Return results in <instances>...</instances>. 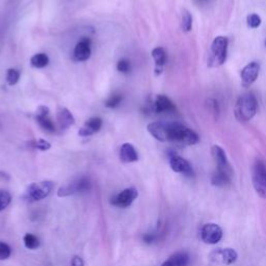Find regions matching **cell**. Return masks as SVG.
Here are the masks:
<instances>
[{
	"label": "cell",
	"instance_id": "obj_23",
	"mask_svg": "<svg viewBox=\"0 0 266 266\" xmlns=\"http://www.w3.org/2000/svg\"><path fill=\"white\" fill-rule=\"evenodd\" d=\"M37 121L38 123L40 124V126L46 130V131H49V132H53L56 131V126H54L53 122L51 121V119L49 118V115H46V116H37Z\"/></svg>",
	"mask_w": 266,
	"mask_h": 266
},
{
	"label": "cell",
	"instance_id": "obj_30",
	"mask_svg": "<svg viewBox=\"0 0 266 266\" xmlns=\"http://www.w3.org/2000/svg\"><path fill=\"white\" fill-rule=\"evenodd\" d=\"M33 147L35 149H38V150L47 151L51 148V144L49 142H47V140H45V139H38V140H35V142L33 143Z\"/></svg>",
	"mask_w": 266,
	"mask_h": 266
},
{
	"label": "cell",
	"instance_id": "obj_1",
	"mask_svg": "<svg viewBox=\"0 0 266 266\" xmlns=\"http://www.w3.org/2000/svg\"><path fill=\"white\" fill-rule=\"evenodd\" d=\"M148 131L154 138L163 143L192 146L200 140L199 135L192 129L180 123L153 122L148 125Z\"/></svg>",
	"mask_w": 266,
	"mask_h": 266
},
{
	"label": "cell",
	"instance_id": "obj_25",
	"mask_svg": "<svg viewBox=\"0 0 266 266\" xmlns=\"http://www.w3.org/2000/svg\"><path fill=\"white\" fill-rule=\"evenodd\" d=\"M11 202H12L11 193L6 190H0V211L4 210L11 204Z\"/></svg>",
	"mask_w": 266,
	"mask_h": 266
},
{
	"label": "cell",
	"instance_id": "obj_35",
	"mask_svg": "<svg viewBox=\"0 0 266 266\" xmlns=\"http://www.w3.org/2000/svg\"><path fill=\"white\" fill-rule=\"evenodd\" d=\"M195 1H197L199 4H205L209 1V0H195Z\"/></svg>",
	"mask_w": 266,
	"mask_h": 266
},
{
	"label": "cell",
	"instance_id": "obj_26",
	"mask_svg": "<svg viewBox=\"0 0 266 266\" xmlns=\"http://www.w3.org/2000/svg\"><path fill=\"white\" fill-rule=\"evenodd\" d=\"M20 73L16 69H10L6 74V81L10 85H15L19 81Z\"/></svg>",
	"mask_w": 266,
	"mask_h": 266
},
{
	"label": "cell",
	"instance_id": "obj_33",
	"mask_svg": "<svg viewBox=\"0 0 266 266\" xmlns=\"http://www.w3.org/2000/svg\"><path fill=\"white\" fill-rule=\"evenodd\" d=\"M71 266H84V262L80 257L75 256L71 260Z\"/></svg>",
	"mask_w": 266,
	"mask_h": 266
},
{
	"label": "cell",
	"instance_id": "obj_24",
	"mask_svg": "<svg viewBox=\"0 0 266 266\" xmlns=\"http://www.w3.org/2000/svg\"><path fill=\"white\" fill-rule=\"evenodd\" d=\"M192 28V16L190 13L184 10L182 13V29L185 31V33H189Z\"/></svg>",
	"mask_w": 266,
	"mask_h": 266
},
{
	"label": "cell",
	"instance_id": "obj_9",
	"mask_svg": "<svg viewBox=\"0 0 266 266\" xmlns=\"http://www.w3.org/2000/svg\"><path fill=\"white\" fill-rule=\"evenodd\" d=\"M210 259L218 264L231 265L237 260V253L233 248H217L211 253Z\"/></svg>",
	"mask_w": 266,
	"mask_h": 266
},
{
	"label": "cell",
	"instance_id": "obj_12",
	"mask_svg": "<svg viewBox=\"0 0 266 266\" xmlns=\"http://www.w3.org/2000/svg\"><path fill=\"white\" fill-rule=\"evenodd\" d=\"M170 166L174 171L180 174H184L185 176H192L193 171L190 162L182 158L181 156L173 154L170 157Z\"/></svg>",
	"mask_w": 266,
	"mask_h": 266
},
{
	"label": "cell",
	"instance_id": "obj_11",
	"mask_svg": "<svg viewBox=\"0 0 266 266\" xmlns=\"http://www.w3.org/2000/svg\"><path fill=\"white\" fill-rule=\"evenodd\" d=\"M260 65L256 61L249 62L244 69L241 70V83L245 88H248L257 80L259 76Z\"/></svg>",
	"mask_w": 266,
	"mask_h": 266
},
{
	"label": "cell",
	"instance_id": "obj_20",
	"mask_svg": "<svg viewBox=\"0 0 266 266\" xmlns=\"http://www.w3.org/2000/svg\"><path fill=\"white\" fill-rule=\"evenodd\" d=\"M231 182V176L228 174L222 173V171H216V173L211 178V183L215 186L224 187Z\"/></svg>",
	"mask_w": 266,
	"mask_h": 266
},
{
	"label": "cell",
	"instance_id": "obj_18",
	"mask_svg": "<svg viewBox=\"0 0 266 266\" xmlns=\"http://www.w3.org/2000/svg\"><path fill=\"white\" fill-rule=\"evenodd\" d=\"M190 262V256L186 252H177L171 255L161 266H187Z\"/></svg>",
	"mask_w": 266,
	"mask_h": 266
},
{
	"label": "cell",
	"instance_id": "obj_8",
	"mask_svg": "<svg viewBox=\"0 0 266 266\" xmlns=\"http://www.w3.org/2000/svg\"><path fill=\"white\" fill-rule=\"evenodd\" d=\"M223 237V230L216 224H207L201 230L202 240L208 245H215Z\"/></svg>",
	"mask_w": 266,
	"mask_h": 266
},
{
	"label": "cell",
	"instance_id": "obj_4",
	"mask_svg": "<svg viewBox=\"0 0 266 266\" xmlns=\"http://www.w3.org/2000/svg\"><path fill=\"white\" fill-rule=\"evenodd\" d=\"M54 189V182L46 180V181H41L30 184L23 195V198L29 202H37L44 200L48 197L51 191Z\"/></svg>",
	"mask_w": 266,
	"mask_h": 266
},
{
	"label": "cell",
	"instance_id": "obj_7",
	"mask_svg": "<svg viewBox=\"0 0 266 266\" xmlns=\"http://www.w3.org/2000/svg\"><path fill=\"white\" fill-rule=\"evenodd\" d=\"M138 197V191L134 187H129L119 192L112 199V204L119 208L129 207L134 200Z\"/></svg>",
	"mask_w": 266,
	"mask_h": 266
},
{
	"label": "cell",
	"instance_id": "obj_22",
	"mask_svg": "<svg viewBox=\"0 0 266 266\" xmlns=\"http://www.w3.org/2000/svg\"><path fill=\"white\" fill-rule=\"evenodd\" d=\"M23 241H24L25 247L28 249H36L40 247V240H38V238L36 235H34V234L30 233L25 234Z\"/></svg>",
	"mask_w": 266,
	"mask_h": 266
},
{
	"label": "cell",
	"instance_id": "obj_14",
	"mask_svg": "<svg viewBox=\"0 0 266 266\" xmlns=\"http://www.w3.org/2000/svg\"><path fill=\"white\" fill-rule=\"evenodd\" d=\"M57 123L60 130H67L75 124V119L68 108L59 107L57 111Z\"/></svg>",
	"mask_w": 266,
	"mask_h": 266
},
{
	"label": "cell",
	"instance_id": "obj_19",
	"mask_svg": "<svg viewBox=\"0 0 266 266\" xmlns=\"http://www.w3.org/2000/svg\"><path fill=\"white\" fill-rule=\"evenodd\" d=\"M152 57L154 58L155 65H156V74L159 75L162 72V69L164 64H166L167 61V54L166 51H164L163 48L161 47H157V48L153 49L152 51Z\"/></svg>",
	"mask_w": 266,
	"mask_h": 266
},
{
	"label": "cell",
	"instance_id": "obj_2",
	"mask_svg": "<svg viewBox=\"0 0 266 266\" xmlns=\"http://www.w3.org/2000/svg\"><path fill=\"white\" fill-rule=\"evenodd\" d=\"M257 99L251 93L245 94L238 98L237 102L234 108L235 118L239 122H248L251 121L257 113Z\"/></svg>",
	"mask_w": 266,
	"mask_h": 266
},
{
	"label": "cell",
	"instance_id": "obj_29",
	"mask_svg": "<svg viewBox=\"0 0 266 266\" xmlns=\"http://www.w3.org/2000/svg\"><path fill=\"white\" fill-rule=\"evenodd\" d=\"M122 101V96L120 94H114V95L109 97V99L106 101V107L108 108H114L116 106H119Z\"/></svg>",
	"mask_w": 266,
	"mask_h": 266
},
{
	"label": "cell",
	"instance_id": "obj_36",
	"mask_svg": "<svg viewBox=\"0 0 266 266\" xmlns=\"http://www.w3.org/2000/svg\"><path fill=\"white\" fill-rule=\"evenodd\" d=\"M265 46H266V41H265Z\"/></svg>",
	"mask_w": 266,
	"mask_h": 266
},
{
	"label": "cell",
	"instance_id": "obj_16",
	"mask_svg": "<svg viewBox=\"0 0 266 266\" xmlns=\"http://www.w3.org/2000/svg\"><path fill=\"white\" fill-rule=\"evenodd\" d=\"M102 127V120L100 118H91L85 122L84 126L79 130L78 134L80 136H91L94 133L98 132Z\"/></svg>",
	"mask_w": 266,
	"mask_h": 266
},
{
	"label": "cell",
	"instance_id": "obj_6",
	"mask_svg": "<svg viewBox=\"0 0 266 266\" xmlns=\"http://www.w3.org/2000/svg\"><path fill=\"white\" fill-rule=\"evenodd\" d=\"M90 187H91L90 180L85 177H80L60 186L57 191V195L60 198L70 197V195H73L76 193L88 191L90 190Z\"/></svg>",
	"mask_w": 266,
	"mask_h": 266
},
{
	"label": "cell",
	"instance_id": "obj_32",
	"mask_svg": "<svg viewBox=\"0 0 266 266\" xmlns=\"http://www.w3.org/2000/svg\"><path fill=\"white\" fill-rule=\"evenodd\" d=\"M49 115V108L46 106H40L37 111V116H46Z\"/></svg>",
	"mask_w": 266,
	"mask_h": 266
},
{
	"label": "cell",
	"instance_id": "obj_28",
	"mask_svg": "<svg viewBox=\"0 0 266 266\" xmlns=\"http://www.w3.org/2000/svg\"><path fill=\"white\" fill-rule=\"evenodd\" d=\"M12 254L11 247L5 242H0V260L9 259Z\"/></svg>",
	"mask_w": 266,
	"mask_h": 266
},
{
	"label": "cell",
	"instance_id": "obj_31",
	"mask_svg": "<svg viewBox=\"0 0 266 266\" xmlns=\"http://www.w3.org/2000/svg\"><path fill=\"white\" fill-rule=\"evenodd\" d=\"M116 68H118V71L121 73H128L130 70V62L126 59H121L118 65H116Z\"/></svg>",
	"mask_w": 266,
	"mask_h": 266
},
{
	"label": "cell",
	"instance_id": "obj_21",
	"mask_svg": "<svg viewBox=\"0 0 266 266\" xmlns=\"http://www.w3.org/2000/svg\"><path fill=\"white\" fill-rule=\"evenodd\" d=\"M30 62H31V66L35 68H38V69L45 68L49 64V57H47L45 53H38L31 57Z\"/></svg>",
	"mask_w": 266,
	"mask_h": 266
},
{
	"label": "cell",
	"instance_id": "obj_27",
	"mask_svg": "<svg viewBox=\"0 0 266 266\" xmlns=\"http://www.w3.org/2000/svg\"><path fill=\"white\" fill-rule=\"evenodd\" d=\"M261 18L257 14H252L247 16V26L249 28H258L261 25Z\"/></svg>",
	"mask_w": 266,
	"mask_h": 266
},
{
	"label": "cell",
	"instance_id": "obj_3",
	"mask_svg": "<svg viewBox=\"0 0 266 266\" xmlns=\"http://www.w3.org/2000/svg\"><path fill=\"white\" fill-rule=\"evenodd\" d=\"M228 38L223 36L216 37L211 45L210 56L208 58V66L210 68H217L225 64L228 53Z\"/></svg>",
	"mask_w": 266,
	"mask_h": 266
},
{
	"label": "cell",
	"instance_id": "obj_5",
	"mask_svg": "<svg viewBox=\"0 0 266 266\" xmlns=\"http://www.w3.org/2000/svg\"><path fill=\"white\" fill-rule=\"evenodd\" d=\"M253 184L257 193L266 199V163L259 158L253 167Z\"/></svg>",
	"mask_w": 266,
	"mask_h": 266
},
{
	"label": "cell",
	"instance_id": "obj_17",
	"mask_svg": "<svg viewBox=\"0 0 266 266\" xmlns=\"http://www.w3.org/2000/svg\"><path fill=\"white\" fill-rule=\"evenodd\" d=\"M120 159L125 163L135 162L138 160V154L135 150V148L131 144H124L121 147L120 150Z\"/></svg>",
	"mask_w": 266,
	"mask_h": 266
},
{
	"label": "cell",
	"instance_id": "obj_34",
	"mask_svg": "<svg viewBox=\"0 0 266 266\" xmlns=\"http://www.w3.org/2000/svg\"><path fill=\"white\" fill-rule=\"evenodd\" d=\"M156 239V236L153 233H148L144 236V241L147 242V244H152V242Z\"/></svg>",
	"mask_w": 266,
	"mask_h": 266
},
{
	"label": "cell",
	"instance_id": "obj_15",
	"mask_svg": "<svg viewBox=\"0 0 266 266\" xmlns=\"http://www.w3.org/2000/svg\"><path fill=\"white\" fill-rule=\"evenodd\" d=\"M154 109L157 114L173 113L176 111V106L167 96L158 95L155 99Z\"/></svg>",
	"mask_w": 266,
	"mask_h": 266
},
{
	"label": "cell",
	"instance_id": "obj_13",
	"mask_svg": "<svg viewBox=\"0 0 266 266\" xmlns=\"http://www.w3.org/2000/svg\"><path fill=\"white\" fill-rule=\"evenodd\" d=\"M91 54H92L91 42L89 38H84L77 43L74 49V57L77 60L85 61L91 57Z\"/></svg>",
	"mask_w": 266,
	"mask_h": 266
},
{
	"label": "cell",
	"instance_id": "obj_10",
	"mask_svg": "<svg viewBox=\"0 0 266 266\" xmlns=\"http://www.w3.org/2000/svg\"><path fill=\"white\" fill-rule=\"evenodd\" d=\"M211 154H212V157L217 166V171L231 176L232 169L230 167L228 159H227V155L225 151L223 150V148L217 145H214L212 149H211Z\"/></svg>",
	"mask_w": 266,
	"mask_h": 266
}]
</instances>
